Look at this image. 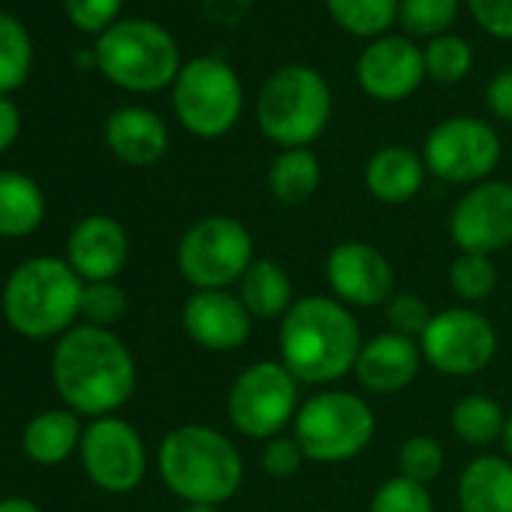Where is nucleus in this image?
I'll list each match as a JSON object with an SVG mask.
<instances>
[{
  "instance_id": "nucleus-25",
  "label": "nucleus",
  "mask_w": 512,
  "mask_h": 512,
  "mask_svg": "<svg viewBox=\"0 0 512 512\" xmlns=\"http://www.w3.org/2000/svg\"><path fill=\"white\" fill-rule=\"evenodd\" d=\"M46 220V193L25 172H0V238H28Z\"/></svg>"
},
{
  "instance_id": "nucleus-30",
  "label": "nucleus",
  "mask_w": 512,
  "mask_h": 512,
  "mask_svg": "<svg viewBox=\"0 0 512 512\" xmlns=\"http://www.w3.org/2000/svg\"><path fill=\"white\" fill-rule=\"evenodd\" d=\"M461 0H401L398 25L407 37L416 40H437L443 37L458 19Z\"/></svg>"
},
{
  "instance_id": "nucleus-43",
  "label": "nucleus",
  "mask_w": 512,
  "mask_h": 512,
  "mask_svg": "<svg viewBox=\"0 0 512 512\" xmlns=\"http://www.w3.org/2000/svg\"><path fill=\"white\" fill-rule=\"evenodd\" d=\"M503 452H506V458H512V410L506 413V428H503Z\"/></svg>"
},
{
  "instance_id": "nucleus-32",
  "label": "nucleus",
  "mask_w": 512,
  "mask_h": 512,
  "mask_svg": "<svg viewBox=\"0 0 512 512\" xmlns=\"http://www.w3.org/2000/svg\"><path fill=\"white\" fill-rule=\"evenodd\" d=\"M422 55H425V76L437 85H455L467 79L473 70V49L467 46V40L455 34L428 40Z\"/></svg>"
},
{
  "instance_id": "nucleus-40",
  "label": "nucleus",
  "mask_w": 512,
  "mask_h": 512,
  "mask_svg": "<svg viewBox=\"0 0 512 512\" xmlns=\"http://www.w3.org/2000/svg\"><path fill=\"white\" fill-rule=\"evenodd\" d=\"M485 106L494 118L512 124V70L494 73V79L485 88Z\"/></svg>"
},
{
  "instance_id": "nucleus-19",
  "label": "nucleus",
  "mask_w": 512,
  "mask_h": 512,
  "mask_svg": "<svg viewBox=\"0 0 512 512\" xmlns=\"http://www.w3.org/2000/svg\"><path fill=\"white\" fill-rule=\"evenodd\" d=\"M422 365L425 359L419 341L386 329L362 344L353 377L371 395H398L419 377Z\"/></svg>"
},
{
  "instance_id": "nucleus-16",
  "label": "nucleus",
  "mask_w": 512,
  "mask_h": 512,
  "mask_svg": "<svg viewBox=\"0 0 512 512\" xmlns=\"http://www.w3.org/2000/svg\"><path fill=\"white\" fill-rule=\"evenodd\" d=\"M425 79V55L410 37L386 34L371 40L356 61V82L377 103H401Z\"/></svg>"
},
{
  "instance_id": "nucleus-33",
  "label": "nucleus",
  "mask_w": 512,
  "mask_h": 512,
  "mask_svg": "<svg viewBox=\"0 0 512 512\" xmlns=\"http://www.w3.org/2000/svg\"><path fill=\"white\" fill-rule=\"evenodd\" d=\"M368 512H434V497L428 485L398 473L374 488Z\"/></svg>"
},
{
  "instance_id": "nucleus-4",
  "label": "nucleus",
  "mask_w": 512,
  "mask_h": 512,
  "mask_svg": "<svg viewBox=\"0 0 512 512\" xmlns=\"http://www.w3.org/2000/svg\"><path fill=\"white\" fill-rule=\"evenodd\" d=\"M157 473L178 500L223 506L244 485V455L220 428L190 422L163 434Z\"/></svg>"
},
{
  "instance_id": "nucleus-41",
  "label": "nucleus",
  "mask_w": 512,
  "mask_h": 512,
  "mask_svg": "<svg viewBox=\"0 0 512 512\" xmlns=\"http://www.w3.org/2000/svg\"><path fill=\"white\" fill-rule=\"evenodd\" d=\"M22 136V112L13 97H0V154L10 151Z\"/></svg>"
},
{
  "instance_id": "nucleus-21",
  "label": "nucleus",
  "mask_w": 512,
  "mask_h": 512,
  "mask_svg": "<svg viewBox=\"0 0 512 512\" xmlns=\"http://www.w3.org/2000/svg\"><path fill=\"white\" fill-rule=\"evenodd\" d=\"M428 166L407 145H386L365 163V187L383 205H407L419 196Z\"/></svg>"
},
{
  "instance_id": "nucleus-6",
  "label": "nucleus",
  "mask_w": 512,
  "mask_h": 512,
  "mask_svg": "<svg viewBox=\"0 0 512 512\" xmlns=\"http://www.w3.org/2000/svg\"><path fill=\"white\" fill-rule=\"evenodd\" d=\"M94 55L97 70L130 94H160L184 67L175 37L151 19H121L97 37Z\"/></svg>"
},
{
  "instance_id": "nucleus-31",
  "label": "nucleus",
  "mask_w": 512,
  "mask_h": 512,
  "mask_svg": "<svg viewBox=\"0 0 512 512\" xmlns=\"http://www.w3.org/2000/svg\"><path fill=\"white\" fill-rule=\"evenodd\" d=\"M449 290L467 302L479 305L497 290V266L485 253H458L449 266Z\"/></svg>"
},
{
  "instance_id": "nucleus-36",
  "label": "nucleus",
  "mask_w": 512,
  "mask_h": 512,
  "mask_svg": "<svg viewBox=\"0 0 512 512\" xmlns=\"http://www.w3.org/2000/svg\"><path fill=\"white\" fill-rule=\"evenodd\" d=\"M434 311L428 308V302L416 293H395L389 302H386V326L389 332L395 335H404V338H413L419 341L431 323Z\"/></svg>"
},
{
  "instance_id": "nucleus-15",
  "label": "nucleus",
  "mask_w": 512,
  "mask_h": 512,
  "mask_svg": "<svg viewBox=\"0 0 512 512\" xmlns=\"http://www.w3.org/2000/svg\"><path fill=\"white\" fill-rule=\"evenodd\" d=\"M329 296L347 308H386L395 296V272L389 256L368 241H341L326 256Z\"/></svg>"
},
{
  "instance_id": "nucleus-13",
  "label": "nucleus",
  "mask_w": 512,
  "mask_h": 512,
  "mask_svg": "<svg viewBox=\"0 0 512 512\" xmlns=\"http://www.w3.org/2000/svg\"><path fill=\"white\" fill-rule=\"evenodd\" d=\"M425 365L446 377H476L497 356V332L476 308H443L419 338Z\"/></svg>"
},
{
  "instance_id": "nucleus-18",
  "label": "nucleus",
  "mask_w": 512,
  "mask_h": 512,
  "mask_svg": "<svg viewBox=\"0 0 512 512\" xmlns=\"http://www.w3.org/2000/svg\"><path fill=\"white\" fill-rule=\"evenodd\" d=\"M253 317L229 290H193L181 305L184 335L208 353H235L253 332Z\"/></svg>"
},
{
  "instance_id": "nucleus-24",
  "label": "nucleus",
  "mask_w": 512,
  "mask_h": 512,
  "mask_svg": "<svg viewBox=\"0 0 512 512\" xmlns=\"http://www.w3.org/2000/svg\"><path fill=\"white\" fill-rule=\"evenodd\" d=\"M235 296L253 320H284L296 302L290 272L278 260H266V256H256L253 266L238 281Z\"/></svg>"
},
{
  "instance_id": "nucleus-38",
  "label": "nucleus",
  "mask_w": 512,
  "mask_h": 512,
  "mask_svg": "<svg viewBox=\"0 0 512 512\" xmlns=\"http://www.w3.org/2000/svg\"><path fill=\"white\" fill-rule=\"evenodd\" d=\"M305 461H308V455L293 434H278V437L266 440L263 452H260V467L275 479H287V476L299 473Z\"/></svg>"
},
{
  "instance_id": "nucleus-45",
  "label": "nucleus",
  "mask_w": 512,
  "mask_h": 512,
  "mask_svg": "<svg viewBox=\"0 0 512 512\" xmlns=\"http://www.w3.org/2000/svg\"><path fill=\"white\" fill-rule=\"evenodd\" d=\"M509 263H512V256H509Z\"/></svg>"
},
{
  "instance_id": "nucleus-27",
  "label": "nucleus",
  "mask_w": 512,
  "mask_h": 512,
  "mask_svg": "<svg viewBox=\"0 0 512 512\" xmlns=\"http://www.w3.org/2000/svg\"><path fill=\"white\" fill-rule=\"evenodd\" d=\"M449 428H452V434L461 443L482 449V446H491V443L503 440L506 410L491 395L473 392V395H464V398H458L452 404V410H449Z\"/></svg>"
},
{
  "instance_id": "nucleus-5",
  "label": "nucleus",
  "mask_w": 512,
  "mask_h": 512,
  "mask_svg": "<svg viewBox=\"0 0 512 512\" xmlns=\"http://www.w3.org/2000/svg\"><path fill=\"white\" fill-rule=\"evenodd\" d=\"M332 88L308 64L275 70L256 94V127L278 148H311L329 127Z\"/></svg>"
},
{
  "instance_id": "nucleus-10",
  "label": "nucleus",
  "mask_w": 512,
  "mask_h": 512,
  "mask_svg": "<svg viewBox=\"0 0 512 512\" xmlns=\"http://www.w3.org/2000/svg\"><path fill=\"white\" fill-rule=\"evenodd\" d=\"M299 380L281 365L260 359L247 365L229 386L226 416L241 437L250 440H272L293 428L296 413L302 407Z\"/></svg>"
},
{
  "instance_id": "nucleus-7",
  "label": "nucleus",
  "mask_w": 512,
  "mask_h": 512,
  "mask_svg": "<svg viewBox=\"0 0 512 512\" xmlns=\"http://www.w3.org/2000/svg\"><path fill=\"white\" fill-rule=\"evenodd\" d=\"M290 434L299 440L308 461L344 464L371 446L377 416L365 395L329 386L302 401Z\"/></svg>"
},
{
  "instance_id": "nucleus-2",
  "label": "nucleus",
  "mask_w": 512,
  "mask_h": 512,
  "mask_svg": "<svg viewBox=\"0 0 512 512\" xmlns=\"http://www.w3.org/2000/svg\"><path fill=\"white\" fill-rule=\"evenodd\" d=\"M362 344V326L347 305L332 296H302L281 320L278 362L302 386L329 389L353 374Z\"/></svg>"
},
{
  "instance_id": "nucleus-29",
  "label": "nucleus",
  "mask_w": 512,
  "mask_h": 512,
  "mask_svg": "<svg viewBox=\"0 0 512 512\" xmlns=\"http://www.w3.org/2000/svg\"><path fill=\"white\" fill-rule=\"evenodd\" d=\"M34 70V40L28 28L0 10V97H13Z\"/></svg>"
},
{
  "instance_id": "nucleus-3",
  "label": "nucleus",
  "mask_w": 512,
  "mask_h": 512,
  "mask_svg": "<svg viewBox=\"0 0 512 512\" xmlns=\"http://www.w3.org/2000/svg\"><path fill=\"white\" fill-rule=\"evenodd\" d=\"M85 281L64 256H31L0 290V314L25 341H58L82 323Z\"/></svg>"
},
{
  "instance_id": "nucleus-22",
  "label": "nucleus",
  "mask_w": 512,
  "mask_h": 512,
  "mask_svg": "<svg viewBox=\"0 0 512 512\" xmlns=\"http://www.w3.org/2000/svg\"><path fill=\"white\" fill-rule=\"evenodd\" d=\"M85 422L67 407H49L34 413L22 428V452L37 467H61L79 455Z\"/></svg>"
},
{
  "instance_id": "nucleus-12",
  "label": "nucleus",
  "mask_w": 512,
  "mask_h": 512,
  "mask_svg": "<svg viewBox=\"0 0 512 512\" xmlns=\"http://www.w3.org/2000/svg\"><path fill=\"white\" fill-rule=\"evenodd\" d=\"M79 464L94 488L106 494H130L145 482L148 446L139 428L124 416H100L85 422Z\"/></svg>"
},
{
  "instance_id": "nucleus-28",
  "label": "nucleus",
  "mask_w": 512,
  "mask_h": 512,
  "mask_svg": "<svg viewBox=\"0 0 512 512\" xmlns=\"http://www.w3.org/2000/svg\"><path fill=\"white\" fill-rule=\"evenodd\" d=\"M401 0H326L332 22L359 40H380L398 22Z\"/></svg>"
},
{
  "instance_id": "nucleus-39",
  "label": "nucleus",
  "mask_w": 512,
  "mask_h": 512,
  "mask_svg": "<svg viewBox=\"0 0 512 512\" xmlns=\"http://www.w3.org/2000/svg\"><path fill=\"white\" fill-rule=\"evenodd\" d=\"M473 22L494 40H512V0H467Z\"/></svg>"
},
{
  "instance_id": "nucleus-26",
  "label": "nucleus",
  "mask_w": 512,
  "mask_h": 512,
  "mask_svg": "<svg viewBox=\"0 0 512 512\" xmlns=\"http://www.w3.org/2000/svg\"><path fill=\"white\" fill-rule=\"evenodd\" d=\"M320 181H323V166L311 148L281 151L266 172L269 193L281 205H305L317 193Z\"/></svg>"
},
{
  "instance_id": "nucleus-9",
  "label": "nucleus",
  "mask_w": 512,
  "mask_h": 512,
  "mask_svg": "<svg viewBox=\"0 0 512 512\" xmlns=\"http://www.w3.org/2000/svg\"><path fill=\"white\" fill-rule=\"evenodd\" d=\"M172 109L178 124L196 139L226 136L244 109V88L238 73L217 55L184 61L172 85Z\"/></svg>"
},
{
  "instance_id": "nucleus-14",
  "label": "nucleus",
  "mask_w": 512,
  "mask_h": 512,
  "mask_svg": "<svg viewBox=\"0 0 512 512\" xmlns=\"http://www.w3.org/2000/svg\"><path fill=\"white\" fill-rule=\"evenodd\" d=\"M449 238L458 253H497L512 247V184L482 181L467 187V193L452 205Z\"/></svg>"
},
{
  "instance_id": "nucleus-20",
  "label": "nucleus",
  "mask_w": 512,
  "mask_h": 512,
  "mask_svg": "<svg viewBox=\"0 0 512 512\" xmlns=\"http://www.w3.org/2000/svg\"><path fill=\"white\" fill-rule=\"evenodd\" d=\"M109 151L133 169L160 163L169 151V127L148 106H121L106 118L103 127Z\"/></svg>"
},
{
  "instance_id": "nucleus-8",
  "label": "nucleus",
  "mask_w": 512,
  "mask_h": 512,
  "mask_svg": "<svg viewBox=\"0 0 512 512\" xmlns=\"http://www.w3.org/2000/svg\"><path fill=\"white\" fill-rule=\"evenodd\" d=\"M256 260L250 229L232 214H208L184 229L175 247V269L193 290L238 287Z\"/></svg>"
},
{
  "instance_id": "nucleus-34",
  "label": "nucleus",
  "mask_w": 512,
  "mask_h": 512,
  "mask_svg": "<svg viewBox=\"0 0 512 512\" xmlns=\"http://www.w3.org/2000/svg\"><path fill=\"white\" fill-rule=\"evenodd\" d=\"M127 293L118 281H97L85 284L82 293V323L97 329H115L127 317Z\"/></svg>"
},
{
  "instance_id": "nucleus-1",
  "label": "nucleus",
  "mask_w": 512,
  "mask_h": 512,
  "mask_svg": "<svg viewBox=\"0 0 512 512\" xmlns=\"http://www.w3.org/2000/svg\"><path fill=\"white\" fill-rule=\"evenodd\" d=\"M49 377L61 407L82 419L115 416L136 392V356L115 329L73 326L52 347Z\"/></svg>"
},
{
  "instance_id": "nucleus-17",
  "label": "nucleus",
  "mask_w": 512,
  "mask_h": 512,
  "mask_svg": "<svg viewBox=\"0 0 512 512\" xmlns=\"http://www.w3.org/2000/svg\"><path fill=\"white\" fill-rule=\"evenodd\" d=\"M64 260L85 284L118 281L130 263V235L112 214H85L67 235Z\"/></svg>"
},
{
  "instance_id": "nucleus-11",
  "label": "nucleus",
  "mask_w": 512,
  "mask_h": 512,
  "mask_svg": "<svg viewBox=\"0 0 512 512\" xmlns=\"http://www.w3.org/2000/svg\"><path fill=\"white\" fill-rule=\"evenodd\" d=\"M500 136L491 124L470 115H455L434 124L422 145L428 172L446 184H482L500 163Z\"/></svg>"
},
{
  "instance_id": "nucleus-42",
  "label": "nucleus",
  "mask_w": 512,
  "mask_h": 512,
  "mask_svg": "<svg viewBox=\"0 0 512 512\" xmlns=\"http://www.w3.org/2000/svg\"><path fill=\"white\" fill-rule=\"evenodd\" d=\"M0 512H43V506L25 494H10V497H0Z\"/></svg>"
},
{
  "instance_id": "nucleus-23",
  "label": "nucleus",
  "mask_w": 512,
  "mask_h": 512,
  "mask_svg": "<svg viewBox=\"0 0 512 512\" xmlns=\"http://www.w3.org/2000/svg\"><path fill=\"white\" fill-rule=\"evenodd\" d=\"M461 512H512V458L476 455L458 476Z\"/></svg>"
},
{
  "instance_id": "nucleus-37",
  "label": "nucleus",
  "mask_w": 512,
  "mask_h": 512,
  "mask_svg": "<svg viewBox=\"0 0 512 512\" xmlns=\"http://www.w3.org/2000/svg\"><path fill=\"white\" fill-rule=\"evenodd\" d=\"M124 0H64V13L76 31L103 37L112 25L121 22Z\"/></svg>"
},
{
  "instance_id": "nucleus-35",
  "label": "nucleus",
  "mask_w": 512,
  "mask_h": 512,
  "mask_svg": "<svg viewBox=\"0 0 512 512\" xmlns=\"http://www.w3.org/2000/svg\"><path fill=\"white\" fill-rule=\"evenodd\" d=\"M446 452L431 434H413L401 443L398 449V473L413 479V482H434L443 473Z\"/></svg>"
},
{
  "instance_id": "nucleus-44",
  "label": "nucleus",
  "mask_w": 512,
  "mask_h": 512,
  "mask_svg": "<svg viewBox=\"0 0 512 512\" xmlns=\"http://www.w3.org/2000/svg\"><path fill=\"white\" fill-rule=\"evenodd\" d=\"M181 512H223L220 506H211V503H184Z\"/></svg>"
}]
</instances>
